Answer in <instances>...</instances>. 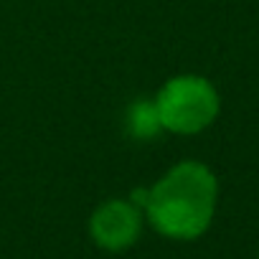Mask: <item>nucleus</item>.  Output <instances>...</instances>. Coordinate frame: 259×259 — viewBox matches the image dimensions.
<instances>
[{"mask_svg": "<svg viewBox=\"0 0 259 259\" xmlns=\"http://www.w3.org/2000/svg\"><path fill=\"white\" fill-rule=\"evenodd\" d=\"M145 226L143 208L133 198H109L99 203L89 216V236L92 241L109 251L119 254L135 246Z\"/></svg>", "mask_w": 259, "mask_h": 259, "instance_id": "3", "label": "nucleus"}, {"mask_svg": "<svg viewBox=\"0 0 259 259\" xmlns=\"http://www.w3.org/2000/svg\"><path fill=\"white\" fill-rule=\"evenodd\" d=\"M127 130L135 140H155L163 127L153 99H138L127 109Z\"/></svg>", "mask_w": 259, "mask_h": 259, "instance_id": "4", "label": "nucleus"}, {"mask_svg": "<svg viewBox=\"0 0 259 259\" xmlns=\"http://www.w3.org/2000/svg\"><path fill=\"white\" fill-rule=\"evenodd\" d=\"M133 201L160 236L170 241H196L213 224L219 178L201 160H181L150 188L135 191Z\"/></svg>", "mask_w": 259, "mask_h": 259, "instance_id": "1", "label": "nucleus"}, {"mask_svg": "<svg viewBox=\"0 0 259 259\" xmlns=\"http://www.w3.org/2000/svg\"><path fill=\"white\" fill-rule=\"evenodd\" d=\"M163 133L198 135L221 114V94L201 74H176L153 97Z\"/></svg>", "mask_w": 259, "mask_h": 259, "instance_id": "2", "label": "nucleus"}]
</instances>
